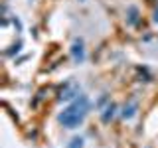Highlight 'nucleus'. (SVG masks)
<instances>
[{
    "label": "nucleus",
    "mask_w": 158,
    "mask_h": 148,
    "mask_svg": "<svg viewBox=\"0 0 158 148\" xmlns=\"http://www.w3.org/2000/svg\"><path fill=\"white\" fill-rule=\"evenodd\" d=\"M87 113H89V97L79 95L67 109H63L59 113L57 121H59V125H63L65 128H77L83 122Z\"/></svg>",
    "instance_id": "f257e3e1"
},
{
    "label": "nucleus",
    "mask_w": 158,
    "mask_h": 148,
    "mask_svg": "<svg viewBox=\"0 0 158 148\" xmlns=\"http://www.w3.org/2000/svg\"><path fill=\"white\" fill-rule=\"evenodd\" d=\"M71 56H73V61L75 63H81L85 59V47H83V42L81 39H75L71 46Z\"/></svg>",
    "instance_id": "f03ea898"
},
{
    "label": "nucleus",
    "mask_w": 158,
    "mask_h": 148,
    "mask_svg": "<svg viewBox=\"0 0 158 148\" xmlns=\"http://www.w3.org/2000/svg\"><path fill=\"white\" fill-rule=\"evenodd\" d=\"M75 95H79V87L77 85H71V89H67V91L61 93V99H71V97H75Z\"/></svg>",
    "instance_id": "7ed1b4c3"
},
{
    "label": "nucleus",
    "mask_w": 158,
    "mask_h": 148,
    "mask_svg": "<svg viewBox=\"0 0 158 148\" xmlns=\"http://www.w3.org/2000/svg\"><path fill=\"white\" fill-rule=\"evenodd\" d=\"M136 20H138L136 6H128V24H136Z\"/></svg>",
    "instance_id": "20e7f679"
},
{
    "label": "nucleus",
    "mask_w": 158,
    "mask_h": 148,
    "mask_svg": "<svg viewBox=\"0 0 158 148\" xmlns=\"http://www.w3.org/2000/svg\"><path fill=\"white\" fill-rule=\"evenodd\" d=\"M135 113H136V105H135V103H131L128 107H125V111H123V117H125V118H131Z\"/></svg>",
    "instance_id": "39448f33"
},
{
    "label": "nucleus",
    "mask_w": 158,
    "mask_h": 148,
    "mask_svg": "<svg viewBox=\"0 0 158 148\" xmlns=\"http://www.w3.org/2000/svg\"><path fill=\"white\" fill-rule=\"evenodd\" d=\"M67 148H83V138H81V136L71 138V142L67 144Z\"/></svg>",
    "instance_id": "423d86ee"
},
{
    "label": "nucleus",
    "mask_w": 158,
    "mask_h": 148,
    "mask_svg": "<svg viewBox=\"0 0 158 148\" xmlns=\"http://www.w3.org/2000/svg\"><path fill=\"white\" fill-rule=\"evenodd\" d=\"M113 115H115V105H111V107H109L107 109V113H105V115H103V121H109V118H113Z\"/></svg>",
    "instance_id": "0eeeda50"
},
{
    "label": "nucleus",
    "mask_w": 158,
    "mask_h": 148,
    "mask_svg": "<svg viewBox=\"0 0 158 148\" xmlns=\"http://www.w3.org/2000/svg\"><path fill=\"white\" fill-rule=\"evenodd\" d=\"M154 20H156V22H158V8H156V14H154Z\"/></svg>",
    "instance_id": "6e6552de"
}]
</instances>
